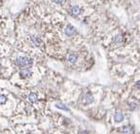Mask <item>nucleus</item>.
I'll return each instance as SVG.
<instances>
[{
  "label": "nucleus",
  "mask_w": 140,
  "mask_h": 134,
  "mask_svg": "<svg viewBox=\"0 0 140 134\" xmlns=\"http://www.w3.org/2000/svg\"><path fill=\"white\" fill-rule=\"evenodd\" d=\"M32 59H29V58H27V57H19L16 59L15 60V64L20 66V67H28V66H30L32 64Z\"/></svg>",
  "instance_id": "f257e3e1"
},
{
  "label": "nucleus",
  "mask_w": 140,
  "mask_h": 134,
  "mask_svg": "<svg viewBox=\"0 0 140 134\" xmlns=\"http://www.w3.org/2000/svg\"><path fill=\"white\" fill-rule=\"evenodd\" d=\"M120 133L121 134H132L133 133V128L131 126H124L120 128Z\"/></svg>",
  "instance_id": "f03ea898"
},
{
  "label": "nucleus",
  "mask_w": 140,
  "mask_h": 134,
  "mask_svg": "<svg viewBox=\"0 0 140 134\" xmlns=\"http://www.w3.org/2000/svg\"><path fill=\"white\" fill-rule=\"evenodd\" d=\"M65 34L67 36H73L74 34H76V28L71 26V25H68L66 28H65V30H64Z\"/></svg>",
  "instance_id": "7ed1b4c3"
},
{
  "label": "nucleus",
  "mask_w": 140,
  "mask_h": 134,
  "mask_svg": "<svg viewBox=\"0 0 140 134\" xmlns=\"http://www.w3.org/2000/svg\"><path fill=\"white\" fill-rule=\"evenodd\" d=\"M31 75H32V72L29 68H25V69L21 70V72H20V76L22 79H29V78H30Z\"/></svg>",
  "instance_id": "20e7f679"
},
{
  "label": "nucleus",
  "mask_w": 140,
  "mask_h": 134,
  "mask_svg": "<svg viewBox=\"0 0 140 134\" xmlns=\"http://www.w3.org/2000/svg\"><path fill=\"white\" fill-rule=\"evenodd\" d=\"M30 40H31V43H32L35 46H40V45L43 43L42 40H41L39 37H36V36H31V37H30Z\"/></svg>",
  "instance_id": "39448f33"
},
{
  "label": "nucleus",
  "mask_w": 140,
  "mask_h": 134,
  "mask_svg": "<svg viewBox=\"0 0 140 134\" xmlns=\"http://www.w3.org/2000/svg\"><path fill=\"white\" fill-rule=\"evenodd\" d=\"M114 120L115 123H121L124 120V114L121 112H116L114 116Z\"/></svg>",
  "instance_id": "423d86ee"
},
{
  "label": "nucleus",
  "mask_w": 140,
  "mask_h": 134,
  "mask_svg": "<svg viewBox=\"0 0 140 134\" xmlns=\"http://www.w3.org/2000/svg\"><path fill=\"white\" fill-rule=\"evenodd\" d=\"M67 59H68V61L70 62V63H76V61H77V59H78V56L75 54V53H71V54H69L68 55V57H67Z\"/></svg>",
  "instance_id": "0eeeda50"
},
{
  "label": "nucleus",
  "mask_w": 140,
  "mask_h": 134,
  "mask_svg": "<svg viewBox=\"0 0 140 134\" xmlns=\"http://www.w3.org/2000/svg\"><path fill=\"white\" fill-rule=\"evenodd\" d=\"M82 13V9L79 7V6H74L72 9H71V14L74 15V16H77V15H80Z\"/></svg>",
  "instance_id": "6e6552de"
},
{
  "label": "nucleus",
  "mask_w": 140,
  "mask_h": 134,
  "mask_svg": "<svg viewBox=\"0 0 140 134\" xmlns=\"http://www.w3.org/2000/svg\"><path fill=\"white\" fill-rule=\"evenodd\" d=\"M94 102V97H93V95H90V94H87L86 95H85V97H84V103L85 104H91V103H93Z\"/></svg>",
  "instance_id": "1a4fd4ad"
},
{
  "label": "nucleus",
  "mask_w": 140,
  "mask_h": 134,
  "mask_svg": "<svg viewBox=\"0 0 140 134\" xmlns=\"http://www.w3.org/2000/svg\"><path fill=\"white\" fill-rule=\"evenodd\" d=\"M29 100L31 103H35V102H37V100H38V95H37L35 93H31V94L29 95Z\"/></svg>",
  "instance_id": "9d476101"
},
{
  "label": "nucleus",
  "mask_w": 140,
  "mask_h": 134,
  "mask_svg": "<svg viewBox=\"0 0 140 134\" xmlns=\"http://www.w3.org/2000/svg\"><path fill=\"white\" fill-rule=\"evenodd\" d=\"M122 40H123V37H122L121 35H116V36H115V38H114V42H115V43H121Z\"/></svg>",
  "instance_id": "9b49d317"
},
{
  "label": "nucleus",
  "mask_w": 140,
  "mask_h": 134,
  "mask_svg": "<svg viewBox=\"0 0 140 134\" xmlns=\"http://www.w3.org/2000/svg\"><path fill=\"white\" fill-rule=\"evenodd\" d=\"M56 108L61 109V110H66V111H69V108H67L63 104H56Z\"/></svg>",
  "instance_id": "f8f14e48"
},
{
  "label": "nucleus",
  "mask_w": 140,
  "mask_h": 134,
  "mask_svg": "<svg viewBox=\"0 0 140 134\" xmlns=\"http://www.w3.org/2000/svg\"><path fill=\"white\" fill-rule=\"evenodd\" d=\"M6 102H7V97L4 95H0V105H4Z\"/></svg>",
  "instance_id": "ddd939ff"
},
{
  "label": "nucleus",
  "mask_w": 140,
  "mask_h": 134,
  "mask_svg": "<svg viewBox=\"0 0 140 134\" xmlns=\"http://www.w3.org/2000/svg\"><path fill=\"white\" fill-rule=\"evenodd\" d=\"M136 108H137V104H136V103H131V104H130V109H131V110H135Z\"/></svg>",
  "instance_id": "4468645a"
},
{
  "label": "nucleus",
  "mask_w": 140,
  "mask_h": 134,
  "mask_svg": "<svg viewBox=\"0 0 140 134\" xmlns=\"http://www.w3.org/2000/svg\"><path fill=\"white\" fill-rule=\"evenodd\" d=\"M52 1L54 3H56V4H62V3H63L65 1V0H52Z\"/></svg>",
  "instance_id": "2eb2a0df"
},
{
  "label": "nucleus",
  "mask_w": 140,
  "mask_h": 134,
  "mask_svg": "<svg viewBox=\"0 0 140 134\" xmlns=\"http://www.w3.org/2000/svg\"><path fill=\"white\" fill-rule=\"evenodd\" d=\"M135 87H136L137 89H139V90H140V80H138V81L135 83Z\"/></svg>",
  "instance_id": "dca6fc26"
},
{
  "label": "nucleus",
  "mask_w": 140,
  "mask_h": 134,
  "mask_svg": "<svg viewBox=\"0 0 140 134\" xmlns=\"http://www.w3.org/2000/svg\"><path fill=\"white\" fill-rule=\"evenodd\" d=\"M81 134H89V133H88L87 131H82V132H81Z\"/></svg>",
  "instance_id": "f3484780"
},
{
  "label": "nucleus",
  "mask_w": 140,
  "mask_h": 134,
  "mask_svg": "<svg viewBox=\"0 0 140 134\" xmlns=\"http://www.w3.org/2000/svg\"><path fill=\"white\" fill-rule=\"evenodd\" d=\"M2 69H3V68H2V65H1V64H0V72H1V71H2Z\"/></svg>",
  "instance_id": "a211bd4d"
}]
</instances>
